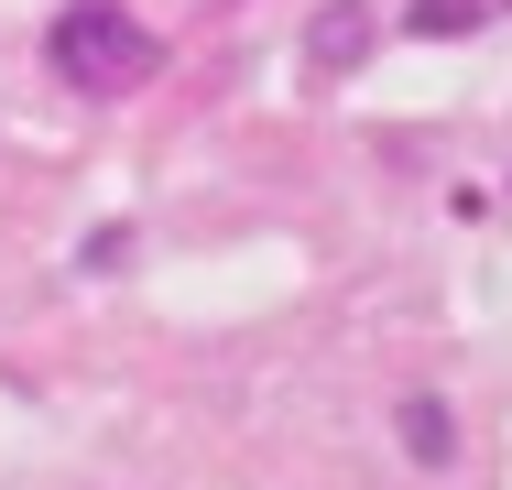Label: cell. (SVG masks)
Listing matches in <instances>:
<instances>
[{"instance_id":"6da1fadb","label":"cell","mask_w":512,"mask_h":490,"mask_svg":"<svg viewBox=\"0 0 512 490\" xmlns=\"http://www.w3.org/2000/svg\"><path fill=\"white\" fill-rule=\"evenodd\" d=\"M44 55H55V77H66L77 98H131L142 77H153V33H142L120 0H77V11H55Z\"/></svg>"},{"instance_id":"7a4b0ae2","label":"cell","mask_w":512,"mask_h":490,"mask_svg":"<svg viewBox=\"0 0 512 490\" xmlns=\"http://www.w3.org/2000/svg\"><path fill=\"white\" fill-rule=\"evenodd\" d=\"M404 458H425V469H447V458H458V425H447V403H436V392H404Z\"/></svg>"},{"instance_id":"3957f363","label":"cell","mask_w":512,"mask_h":490,"mask_svg":"<svg viewBox=\"0 0 512 490\" xmlns=\"http://www.w3.org/2000/svg\"><path fill=\"white\" fill-rule=\"evenodd\" d=\"M360 44H371V22H360V0H327V22L306 33L316 66H360Z\"/></svg>"},{"instance_id":"277c9868","label":"cell","mask_w":512,"mask_h":490,"mask_svg":"<svg viewBox=\"0 0 512 490\" xmlns=\"http://www.w3.org/2000/svg\"><path fill=\"white\" fill-rule=\"evenodd\" d=\"M404 33H436V44H447V33H480V0H414Z\"/></svg>"}]
</instances>
